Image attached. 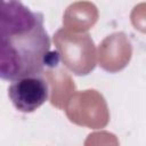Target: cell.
<instances>
[{
	"label": "cell",
	"instance_id": "cell-2",
	"mask_svg": "<svg viewBox=\"0 0 146 146\" xmlns=\"http://www.w3.org/2000/svg\"><path fill=\"white\" fill-rule=\"evenodd\" d=\"M49 84L42 74H33L11 81L8 97L13 106L21 113H32L49 98Z\"/></svg>",
	"mask_w": 146,
	"mask_h": 146
},
{
	"label": "cell",
	"instance_id": "cell-1",
	"mask_svg": "<svg viewBox=\"0 0 146 146\" xmlns=\"http://www.w3.org/2000/svg\"><path fill=\"white\" fill-rule=\"evenodd\" d=\"M44 17L22 0H0V80L42 74L58 64Z\"/></svg>",
	"mask_w": 146,
	"mask_h": 146
}]
</instances>
